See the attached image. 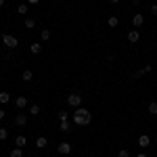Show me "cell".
<instances>
[{
	"label": "cell",
	"mask_w": 157,
	"mask_h": 157,
	"mask_svg": "<svg viewBox=\"0 0 157 157\" xmlns=\"http://www.w3.org/2000/svg\"><path fill=\"white\" fill-rule=\"evenodd\" d=\"M71 121H73V126H80V128H84V126H88V124L92 121V113H90V111H88L86 107H78V109H73Z\"/></svg>",
	"instance_id": "obj_1"
},
{
	"label": "cell",
	"mask_w": 157,
	"mask_h": 157,
	"mask_svg": "<svg viewBox=\"0 0 157 157\" xmlns=\"http://www.w3.org/2000/svg\"><path fill=\"white\" fill-rule=\"evenodd\" d=\"M2 44H4V46H6V48H17V46H19V40H17V38L15 36H11V34H2Z\"/></svg>",
	"instance_id": "obj_2"
},
{
	"label": "cell",
	"mask_w": 157,
	"mask_h": 157,
	"mask_svg": "<svg viewBox=\"0 0 157 157\" xmlns=\"http://www.w3.org/2000/svg\"><path fill=\"white\" fill-rule=\"evenodd\" d=\"M67 105L73 109H78V107H82V97L78 94V92H71L69 97H67Z\"/></svg>",
	"instance_id": "obj_3"
},
{
	"label": "cell",
	"mask_w": 157,
	"mask_h": 157,
	"mask_svg": "<svg viewBox=\"0 0 157 157\" xmlns=\"http://www.w3.org/2000/svg\"><path fill=\"white\" fill-rule=\"evenodd\" d=\"M57 151H59L61 155H69V153H71V145L63 140V143H59V145H57Z\"/></svg>",
	"instance_id": "obj_4"
},
{
	"label": "cell",
	"mask_w": 157,
	"mask_h": 157,
	"mask_svg": "<svg viewBox=\"0 0 157 157\" xmlns=\"http://www.w3.org/2000/svg\"><path fill=\"white\" fill-rule=\"evenodd\" d=\"M138 40H140V29H136V27H134V29H130V32H128V42L136 44Z\"/></svg>",
	"instance_id": "obj_5"
},
{
	"label": "cell",
	"mask_w": 157,
	"mask_h": 157,
	"mask_svg": "<svg viewBox=\"0 0 157 157\" xmlns=\"http://www.w3.org/2000/svg\"><path fill=\"white\" fill-rule=\"evenodd\" d=\"M15 126H27V113H17L15 115Z\"/></svg>",
	"instance_id": "obj_6"
},
{
	"label": "cell",
	"mask_w": 157,
	"mask_h": 157,
	"mask_svg": "<svg viewBox=\"0 0 157 157\" xmlns=\"http://www.w3.org/2000/svg\"><path fill=\"white\" fill-rule=\"evenodd\" d=\"M143 23H145V15H140V13H136L132 17V25L138 29V27H143Z\"/></svg>",
	"instance_id": "obj_7"
},
{
	"label": "cell",
	"mask_w": 157,
	"mask_h": 157,
	"mask_svg": "<svg viewBox=\"0 0 157 157\" xmlns=\"http://www.w3.org/2000/svg\"><path fill=\"white\" fill-rule=\"evenodd\" d=\"M151 69H153V65H151V63H147L145 67H140L138 71H134V78H140V75H145V73H149Z\"/></svg>",
	"instance_id": "obj_8"
},
{
	"label": "cell",
	"mask_w": 157,
	"mask_h": 157,
	"mask_svg": "<svg viewBox=\"0 0 157 157\" xmlns=\"http://www.w3.org/2000/svg\"><path fill=\"white\" fill-rule=\"evenodd\" d=\"M15 107L17 109H25L27 107V97H17L15 98Z\"/></svg>",
	"instance_id": "obj_9"
},
{
	"label": "cell",
	"mask_w": 157,
	"mask_h": 157,
	"mask_svg": "<svg viewBox=\"0 0 157 157\" xmlns=\"http://www.w3.org/2000/svg\"><path fill=\"white\" fill-rule=\"evenodd\" d=\"M71 126H73V121H71V120L59 121V130H61V132H69V130H71Z\"/></svg>",
	"instance_id": "obj_10"
},
{
	"label": "cell",
	"mask_w": 157,
	"mask_h": 157,
	"mask_svg": "<svg viewBox=\"0 0 157 157\" xmlns=\"http://www.w3.org/2000/svg\"><path fill=\"white\" fill-rule=\"evenodd\" d=\"M36 147L38 149H46V147H48V138H46V136H38L36 138Z\"/></svg>",
	"instance_id": "obj_11"
},
{
	"label": "cell",
	"mask_w": 157,
	"mask_h": 157,
	"mask_svg": "<svg viewBox=\"0 0 157 157\" xmlns=\"http://www.w3.org/2000/svg\"><path fill=\"white\" fill-rule=\"evenodd\" d=\"M107 25L111 27V29H115V27L120 25V19H117L115 15H111V17H107Z\"/></svg>",
	"instance_id": "obj_12"
},
{
	"label": "cell",
	"mask_w": 157,
	"mask_h": 157,
	"mask_svg": "<svg viewBox=\"0 0 157 157\" xmlns=\"http://www.w3.org/2000/svg\"><path fill=\"white\" fill-rule=\"evenodd\" d=\"M25 145H27V138H25L23 134H19V136H15V147H21V149H23Z\"/></svg>",
	"instance_id": "obj_13"
},
{
	"label": "cell",
	"mask_w": 157,
	"mask_h": 157,
	"mask_svg": "<svg viewBox=\"0 0 157 157\" xmlns=\"http://www.w3.org/2000/svg\"><path fill=\"white\" fill-rule=\"evenodd\" d=\"M149 145H151V138L147 134H140L138 136V147H149Z\"/></svg>",
	"instance_id": "obj_14"
},
{
	"label": "cell",
	"mask_w": 157,
	"mask_h": 157,
	"mask_svg": "<svg viewBox=\"0 0 157 157\" xmlns=\"http://www.w3.org/2000/svg\"><path fill=\"white\" fill-rule=\"evenodd\" d=\"M29 52H32V55H40V52H42L40 42H32V44H29Z\"/></svg>",
	"instance_id": "obj_15"
},
{
	"label": "cell",
	"mask_w": 157,
	"mask_h": 157,
	"mask_svg": "<svg viewBox=\"0 0 157 157\" xmlns=\"http://www.w3.org/2000/svg\"><path fill=\"white\" fill-rule=\"evenodd\" d=\"M17 13H19V15H27V13H29V4H27V2H21V4H19V6H17Z\"/></svg>",
	"instance_id": "obj_16"
},
{
	"label": "cell",
	"mask_w": 157,
	"mask_h": 157,
	"mask_svg": "<svg viewBox=\"0 0 157 157\" xmlns=\"http://www.w3.org/2000/svg\"><path fill=\"white\" fill-rule=\"evenodd\" d=\"M23 25H25V29H34V27H36V19H34V17H25Z\"/></svg>",
	"instance_id": "obj_17"
},
{
	"label": "cell",
	"mask_w": 157,
	"mask_h": 157,
	"mask_svg": "<svg viewBox=\"0 0 157 157\" xmlns=\"http://www.w3.org/2000/svg\"><path fill=\"white\" fill-rule=\"evenodd\" d=\"M32 78H34V71H32V69H23L21 80H23V82H32Z\"/></svg>",
	"instance_id": "obj_18"
},
{
	"label": "cell",
	"mask_w": 157,
	"mask_h": 157,
	"mask_svg": "<svg viewBox=\"0 0 157 157\" xmlns=\"http://www.w3.org/2000/svg\"><path fill=\"white\" fill-rule=\"evenodd\" d=\"M29 115H40V105L34 103V105H29V111H27Z\"/></svg>",
	"instance_id": "obj_19"
},
{
	"label": "cell",
	"mask_w": 157,
	"mask_h": 157,
	"mask_svg": "<svg viewBox=\"0 0 157 157\" xmlns=\"http://www.w3.org/2000/svg\"><path fill=\"white\" fill-rule=\"evenodd\" d=\"M9 101H11L9 92H0V105H9Z\"/></svg>",
	"instance_id": "obj_20"
},
{
	"label": "cell",
	"mask_w": 157,
	"mask_h": 157,
	"mask_svg": "<svg viewBox=\"0 0 157 157\" xmlns=\"http://www.w3.org/2000/svg\"><path fill=\"white\" fill-rule=\"evenodd\" d=\"M57 120L59 121H67L69 120V111H59V113H57Z\"/></svg>",
	"instance_id": "obj_21"
},
{
	"label": "cell",
	"mask_w": 157,
	"mask_h": 157,
	"mask_svg": "<svg viewBox=\"0 0 157 157\" xmlns=\"http://www.w3.org/2000/svg\"><path fill=\"white\" fill-rule=\"evenodd\" d=\"M9 157H23V149H21V147H15Z\"/></svg>",
	"instance_id": "obj_22"
},
{
	"label": "cell",
	"mask_w": 157,
	"mask_h": 157,
	"mask_svg": "<svg viewBox=\"0 0 157 157\" xmlns=\"http://www.w3.org/2000/svg\"><path fill=\"white\" fill-rule=\"evenodd\" d=\"M149 113H151V115H157V101H153V103H149Z\"/></svg>",
	"instance_id": "obj_23"
},
{
	"label": "cell",
	"mask_w": 157,
	"mask_h": 157,
	"mask_svg": "<svg viewBox=\"0 0 157 157\" xmlns=\"http://www.w3.org/2000/svg\"><path fill=\"white\" fill-rule=\"evenodd\" d=\"M40 38L46 42V40H50V29H40Z\"/></svg>",
	"instance_id": "obj_24"
},
{
	"label": "cell",
	"mask_w": 157,
	"mask_h": 157,
	"mask_svg": "<svg viewBox=\"0 0 157 157\" xmlns=\"http://www.w3.org/2000/svg\"><path fill=\"white\" fill-rule=\"evenodd\" d=\"M9 138V130L6 128H0V140H6Z\"/></svg>",
	"instance_id": "obj_25"
},
{
	"label": "cell",
	"mask_w": 157,
	"mask_h": 157,
	"mask_svg": "<svg viewBox=\"0 0 157 157\" xmlns=\"http://www.w3.org/2000/svg\"><path fill=\"white\" fill-rule=\"evenodd\" d=\"M117 157H130V151L128 149H121L120 153H117Z\"/></svg>",
	"instance_id": "obj_26"
},
{
	"label": "cell",
	"mask_w": 157,
	"mask_h": 157,
	"mask_svg": "<svg viewBox=\"0 0 157 157\" xmlns=\"http://www.w3.org/2000/svg\"><path fill=\"white\" fill-rule=\"evenodd\" d=\"M4 117H6V111H4V109H0V121L4 120Z\"/></svg>",
	"instance_id": "obj_27"
},
{
	"label": "cell",
	"mask_w": 157,
	"mask_h": 157,
	"mask_svg": "<svg viewBox=\"0 0 157 157\" xmlns=\"http://www.w3.org/2000/svg\"><path fill=\"white\" fill-rule=\"evenodd\" d=\"M151 13H153V15L157 17V4H151Z\"/></svg>",
	"instance_id": "obj_28"
},
{
	"label": "cell",
	"mask_w": 157,
	"mask_h": 157,
	"mask_svg": "<svg viewBox=\"0 0 157 157\" xmlns=\"http://www.w3.org/2000/svg\"><path fill=\"white\" fill-rule=\"evenodd\" d=\"M40 0H27V4H38Z\"/></svg>",
	"instance_id": "obj_29"
},
{
	"label": "cell",
	"mask_w": 157,
	"mask_h": 157,
	"mask_svg": "<svg viewBox=\"0 0 157 157\" xmlns=\"http://www.w3.org/2000/svg\"><path fill=\"white\" fill-rule=\"evenodd\" d=\"M109 2H111V4H120L121 0H109Z\"/></svg>",
	"instance_id": "obj_30"
},
{
	"label": "cell",
	"mask_w": 157,
	"mask_h": 157,
	"mask_svg": "<svg viewBox=\"0 0 157 157\" xmlns=\"http://www.w3.org/2000/svg\"><path fill=\"white\" fill-rule=\"evenodd\" d=\"M136 157H149V155H147V153H138Z\"/></svg>",
	"instance_id": "obj_31"
},
{
	"label": "cell",
	"mask_w": 157,
	"mask_h": 157,
	"mask_svg": "<svg viewBox=\"0 0 157 157\" xmlns=\"http://www.w3.org/2000/svg\"><path fill=\"white\" fill-rule=\"evenodd\" d=\"M4 4H6V0H0V6H4Z\"/></svg>",
	"instance_id": "obj_32"
},
{
	"label": "cell",
	"mask_w": 157,
	"mask_h": 157,
	"mask_svg": "<svg viewBox=\"0 0 157 157\" xmlns=\"http://www.w3.org/2000/svg\"><path fill=\"white\" fill-rule=\"evenodd\" d=\"M130 2H132V4H138V2H140V0H130Z\"/></svg>",
	"instance_id": "obj_33"
},
{
	"label": "cell",
	"mask_w": 157,
	"mask_h": 157,
	"mask_svg": "<svg viewBox=\"0 0 157 157\" xmlns=\"http://www.w3.org/2000/svg\"><path fill=\"white\" fill-rule=\"evenodd\" d=\"M155 145H157V136H155Z\"/></svg>",
	"instance_id": "obj_34"
},
{
	"label": "cell",
	"mask_w": 157,
	"mask_h": 157,
	"mask_svg": "<svg viewBox=\"0 0 157 157\" xmlns=\"http://www.w3.org/2000/svg\"><path fill=\"white\" fill-rule=\"evenodd\" d=\"M21 2H25V0H21Z\"/></svg>",
	"instance_id": "obj_35"
},
{
	"label": "cell",
	"mask_w": 157,
	"mask_h": 157,
	"mask_svg": "<svg viewBox=\"0 0 157 157\" xmlns=\"http://www.w3.org/2000/svg\"><path fill=\"white\" fill-rule=\"evenodd\" d=\"M52 157H55V155H52Z\"/></svg>",
	"instance_id": "obj_36"
}]
</instances>
